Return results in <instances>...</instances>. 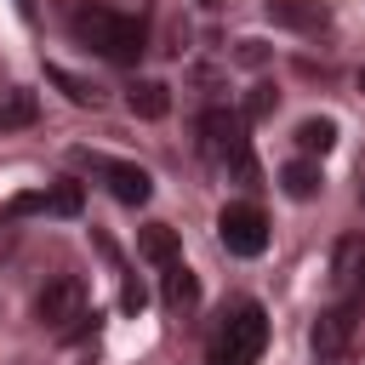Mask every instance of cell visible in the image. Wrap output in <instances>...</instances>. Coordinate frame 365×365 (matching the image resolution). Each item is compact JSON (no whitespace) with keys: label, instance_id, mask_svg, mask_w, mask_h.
Returning <instances> with one entry per match:
<instances>
[{"label":"cell","instance_id":"5bb4252c","mask_svg":"<svg viewBox=\"0 0 365 365\" xmlns=\"http://www.w3.org/2000/svg\"><path fill=\"white\" fill-rule=\"evenodd\" d=\"M331 143H336V120H302V125H297V154H302V160L331 154Z\"/></svg>","mask_w":365,"mask_h":365},{"label":"cell","instance_id":"3957f363","mask_svg":"<svg viewBox=\"0 0 365 365\" xmlns=\"http://www.w3.org/2000/svg\"><path fill=\"white\" fill-rule=\"evenodd\" d=\"M200 148H205V160H217L222 171H234V177H257V160H251V137H245V120L240 114H228V108H211V114H200Z\"/></svg>","mask_w":365,"mask_h":365},{"label":"cell","instance_id":"44dd1931","mask_svg":"<svg viewBox=\"0 0 365 365\" xmlns=\"http://www.w3.org/2000/svg\"><path fill=\"white\" fill-rule=\"evenodd\" d=\"M319 365H348V359H319Z\"/></svg>","mask_w":365,"mask_h":365},{"label":"cell","instance_id":"5b68a950","mask_svg":"<svg viewBox=\"0 0 365 365\" xmlns=\"http://www.w3.org/2000/svg\"><path fill=\"white\" fill-rule=\"evenodd\" d=\"M217 240H222L228 257H262L268 251V217L251 200H228L217 211Z\"/></svg>","mask_w":365,"mask_h":365},{"label":"cell","instance_id":"d4e9b609","mask_svg":"<svg viewBox=\"0 0 365 365\" xmlns=\"http://www.w3.org/2000/svg\"><path fill=\"white\" fill-rule=\"evenodd\" d=\"M359 200H365V188H359Z\"/></svg>","mask_w":365,"mask_h":365},{"label":"cell","instance_id":"ffe728a7","mask_svg":"<svg viewBox=\"0 0 365 365\" xmlns=\"http://www.w3.org/2000/svg\"><path fill=\"white\" fill-rule=\"evenodd\" d=\"M17 11H23V17H34V0H17Z\"/></svg>","mask_w":365,"mask_h":365},{"label":"cell","instance_id":"7402d4cb","mask_svg":"<svg viewBox=\"0 0 365 365\" xmlns=\"http://www.w3.org/2000/svg\"><path fill=\"white\" fill-rule=\"evenodd\" d=\"M359 302H365V285H359Z\"/></svg>","mask_w":365,"mask_h":365},{"label":"cell","instance_id":"cb8c5ba5","mask_svg":"<svg viewBox=\"0 0 365 365\" xmlns=\"http://www.w3.org/2000/svg\"><path fill=\"white\" fill-rule=\"evenodd\" d=\"M359 91H365V74H359Z\"/></svg>","mask_w":365,"mask_h":365},{"label":"cell","instance_id":"d6986e66","mask_svg":"<svg viewBox=\"0 0 365 365\" xmlns=\"http://www.w3.org/2000/svg\"><path fill=\"white\" fill-rule=\"evenodd\" d=\"M120 302H125V314H137V308L148 302V291H143L137 279H125V291H120Z\"/></svg>","mask_w":365,"mask_h":365},{"label":"cell","instance_id":"ba28073f","mask_svg":"<svg viewBox=\"0 0 365 365\" xmlns=\"http://www.w3.org/2000/svg\"><path fill=\"white\" fill-rule=\"evenodd\" d=\"M331 285H336V297H354L365 285V240L359 234L336 240V251H331Z\"/></svg>","mask_w":365,"mask_h":365},{"label":"cell","instance_id":"9a60e30c","mask_svg":"<svg viewBox=\"0 0 365 365\" xmlns=\"http://www.w3.org/2000/svg\"><path fill=\"white\" fill-rule=\"evenodd\" d=\"M40 108H34V91H23V86H6L0 91V131H11V125H29Z\"/></svg>","mask_w":365,"mask_h":365},{"label":"cell","instance_id":"9c48e42d","mask_svg":"<svg viewBox=\"0 0 365 365\" xmlns=\"http://www.w3.org/2000/svg\"><path fill=\"white\" fill-rule=\"evenodd\" d=\"M262 6H268V17L285 23V29H302V34H325V29H331V11H325L319 0H262Z\"/></svg>","mask_w":365,"mask_h":365},{"label":"cell","instance_id":"30bf717a","mask_svg":"<svg viewBox=\"0 0 365 365\" xmlns=\"http://www.w3.org/2000/svg\"><path fill=\"white\" fill-rule=\"evenodd\" d=\"M160 285H165V308H171V314H182V308H194V302H200V285H194V274H188V262H182V257L160 268Z\"/></svg>","mask_w":365,"mask_h":365},{"label":"cell","instance_id":"603a6c76","mask_svg":"<svg viewBox=\"0 0 365 365\" xmlns=\"http://www.w3.org/2000/svg\"><path fill=\"white\" fill-rule=\"evenodd\" d=\"M200 6H217V0H200Z\"/></svg>","mask_w":365,"mask_h":365},{"label":"cell","instance_id":"277c9868","mask_svg":"<svg viewBox=\"0 0 365 365\" xmlns=\"http://www.w3.org/2000/svg\"><path fill=\"white\" fill-rule=\"evenodd\" d=\"M86 314H91V297H86V279L80 274H57V279H46L40 285V297H34V319L46 325V331H80L86 325Z\"/></svg>","mask_w":365,"mask_h":365},{"label":"cell","instance_id":"52a82bcc","mask_svg":"<svg viewBox=\"0 0 365 365\" xmlns=\"http://www.w3.org/2000/svg\"><path fill=\"white\" fill-rule=\"evenodd\" d=\"M97 171L108 177V194H114L120 205H148L154 177H148L143 165H131V160H97Z\"/></svg>","mask_w":365,"mask_h":365},{"label":"cell","instance_id":"4fadbf2b","mask_svg":"<svg viewBox=\"0 0 365 365\" xmlns=\"http://www.w3.org/2000/svg\"><path fill=\"white\" fill-rule=\"evenodd\" d=\"M125 103H131L137 120H165V108H171V97H165L160 80H137V86L125 91Z\"/></svg>","mask_w":365,"mask_h":365},{"label":"cell","instance_id":"6da1fadb","mask_svg":"<svg viewBox=\"0 0 365 365\" xmlns=\"http://www.w3.org/2000/svg\"><path fill=\"white\" fill-rule=\"evenodd\" d=\"M68 34L86 51L108 57V63H137L143 57V23L125 17V11H108V6H80L68 17Z\"/></svg>","mask_w":365,"mask_h":365},{"label":"cell","instance_id":"7c38bea8","mask_svg":"<svg viewBox=\"0 0 365 365\" xmlns=\"http://www.w3.org/2000/svg\"><path fill=\"white\" fill-rule=\"evenodd\" d=\"M137 251H143L154 268H165V262H177V257H182V240H177V228H165V222H148V228L137 234Z\"/></svg>","mask_w":365,"mask_h":365},{"label":"cell","instance_id":"8992f818","mask_svg":"<svg viewBox=\"0 0 365 365\" xmlns=\"http://www.w3.org/2000/svg\"><path fill=\"white\" fill-rule=\"evenodd\" d=\"M354 336H359V302H354V297H342L336 308H325V314L314 319V331H308V342H314L319 359H342V354L354 348Z\"/></svg>","mask_w":365,"mask_h":365},{"label":"cell","instance_id":"7a4b0ae2","mask_svg":"<svg viewBox=\"0 0 365 365\" xmlns=\"http://www.w3.org/2000/svg\"><path fill=\"white\" fill-rule=\"evenodd\" d=\"M262 348H268V314H262V302H234L222 314V325L211 331L205 365H257Z\"/></svg>","mask_w":365,"mask_h":365},{"label":"cell","instance_id":"2e32d148","mask_svg":"<svg viewBox=\"0 0 365 365\" xmlns=\"http://www.w3.org/2000/svg\"><path fill=\"white\" fill-rule=\"evenodd\" d=\"M46 80H51V86H63V91H68V103H80V108H91V103H97V86L74 80L68 68H46Z\"/></svg>","mask_w":365,"mask_h":365},{"label":"cell","instance_id":"e0dca14e","mask_svg":"<svg viewBox=\"0 0 365 365\" xmlns=\"http://www.w3.org/2000/svg\"><path fill=\"white\" fill-rule=\"evenodd\" d=\"M46 211H51V217H80V188H74V182H57V188L46 194Z\"/></svg>","mask_w":365,"mask_h":365},{"label":"cell","instance_id":"8fae6325","mask_svg":"<svg viewBox=\"0 0 365 365\" xmlns=\"http://www.w3.org/2000/svg\"><path fill=\"white\" fill-rule=\"evenodd\" d=\"M319 182H325V177H319V160H302V154H297V160L279 165V188H285L291 200H314Z\"/></svg>","mask_w":365,"mask_h":365},{"label":"cell","instance_id":"ac0fdd59","mask_svg":"<svg viewBox=\"0 0 365 365\" xmlns=\"http://www.w3.org/2000/svg\"><path fill=\"white\" fill-rule=\"evenodd\" d=\"M268 108H274V91H268V86H257V91H251V103H245V114H251V120H262Z\"/></svg>","mask_w":365,"mask_h":365}]
</instances>
